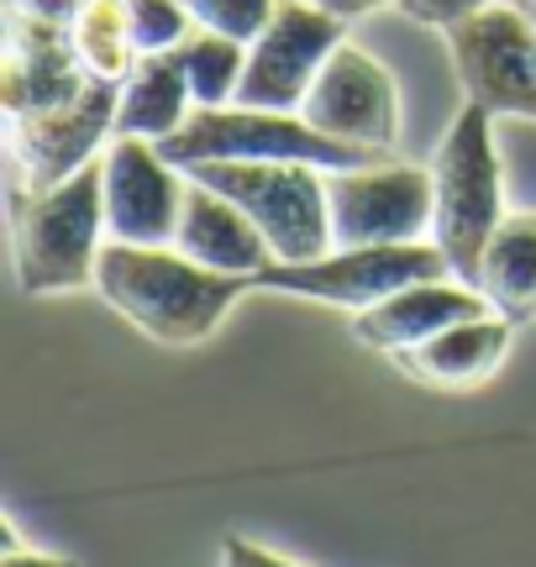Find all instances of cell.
Here are the masks:
<instances>
[{
	"instance_id": "6da1fadb",
	"label": "cell",
	"mask_w": 536,
	"mask_h": 567,
	"mask_svg": "<svg viewBox=\"0 0 536 567\" xmlns=\"http://www.w3.org/2000/svg\"><path fill=\"white\" fill-rule=\"evenodd\" d=\"M252 289H258L252 279L216 274V268L185 258L179 247H137L105 237L101 264H95V295L164 347L206 342L231 316V305Z\"/></svg>"
},
{
	"instance_id": "7a4b0ae2",
	"label": "cell",
	"mask_w": 536,
	"mask_h": 567,
	"mask_svg": "<svg viewBox=\"0 0 536 567\" xmlns=\"http://www.w3.org/2000/svg\"><path fill=\"white\" fill-rule=\"evenodd\" d=\"M11 243H17V284L27 295H69L95 284L105 247V168L84 163L53 189L11 195Z\"/></svg>"
},
{
	"instance_id": "3957f363",
	"label": "cell",
	"mask_w": 536,
	"mask_h": 567,
	"mask_svg": "<svg viewBox=\"0 0 536 567\" xmlns=\"http://www.w3.org/2000/svg\"><path fill=\"white\" fill-rule=\"evenodd\" d=\"M436 184V216H432V243L447 252L453 279L478 284L484 247L499 231L505 210V168H499L495 147V116L484 105H463L447 126V137L436 142L432 158Z\"/></svg>"
},
{
	"instance_id": "277c9868",
	"label": "cell",
	"mask_w": 536,
	"mask_h": 567,
	"mask_svg": "<svg viewBox=\"0 0 536 567\" xmlns=\"http://www.w3.org/2000/svg\"><path fill=\"white\" fill-rule=\"evenodd\" d=\"M174 168H195V163H310V168H363L390 153L379 147H358V142L327 137L300 116V111H258V105H195L174 137L158 142Z\"/></svg>"
},
{
	"instance_id": "5b68a950",
	"label": "cell",
	"mask_w": 536,
	"mask_h": 567,
	"mask_svg": "<svg viewBox=\"0 0 536 567\" xmlns=\"http://www.w3.org/2000/svg\"><path fill=\"white\" fill-rule=\"evenodd\" d=\"M189 179L221 189L252 216L274 247V264H310L327 258L331 247V195L327 168L310 163H195Z\"/></svg>"
},
{
	"instance_id": "8992f818",
	"label": "cell",
	"mask_w": 536,
	"mask_h": 567,
	"mask_svg": "<svg viewBox=\"0 0 536 567\" xmlns=\"http://www.w3.org/2000/svg\"><path fill=\"white\" fill-rule=\"evenodd\" d=\"M447 252L426 243H379V247H331L327 258L310 264H268L258 274V289L268 295H295V300L337 305V310H369V305L400 295L405 284L447 279Z\"/></svg>"
},
{
	"instance_id": "52a82bcc",
	"label": "cell",
	"mask_w": 536,
	"mask_h": 567,
	"mask_svg": "<svg viewBox=\"0 0 536 567\" xmlns=\"http://www.w3.org/2000/svg\"><path fill=\"white\" fill-rule=\"evenodd\" d=\"M457 84L489 116L536 122V21L516 0H495L468 21L447 27Z\"/></svg>"
},
{
	"instance_id": "ba28073f",
	"label": "cell",
	"mask_w": 536,
	"mask_h": 567,
	"mask_svg": "<svg viewBox=\"0 0 536 567\" xmlns=\"http://www.w3.org/2000/svg\"><path fill=\"white\" fill-rule=\"evenodd\" d=\"M331 195V243L379 247V243H426L436 216L432 168L415 163H363L327 174Z\"/></svg>"
},
{
	"instance_id": "9c48e42d",
	"label": "cell",
	"mask_w": 536,
	"mask_h": 567,
	"mask_svg": "<svg viewBox=\"0 0 536 567\" xmlns=\"http://www.w3.org/2000/svg\"><path fill=\"white\" fill-rule=\"evenodd\" d=\"M348 42V21L321 11L316 0H279L264 38L248 48V74L237 90V105L258 111H300L316 74Z\"/></svg>"
},
{
	"instance_id": "30bf717a",
	"label": "cell",
	"mask_w": 536,
	"mask_h": 567,
	"mask_svg": "<svg viewBox=\"0 0 536 567\" xmlns=\"http://www.w3.org/2000/svg\"><path fill=\"white\" fill-rule=\"evenodd\" d=\"M116 95L122 84L90 80L63 105H42L11 122V158H17L21 189H53L84 163L101 158V147L116 137Z\"/></svg>"
},
{
	"instance_id": "8fae6325",
	"label": "cell",
	"mask_w": 536,
	"mask_h": 567,
	"mask_svg": "<svg viewBox=\"0 0 536 567\" xmlns=\"http://www.w3.org/2000/svg\"><path fill=\"white\" fill-rule=\"evenodd\" d=\"M105 168V237L137 247H174L185 216L189 174L158 153L147 137H111L101 153Z\"/></svg>"
},
{
	"instance_id": "7c38bea8",
	"label": "cell",
	"mask_w": 536,
	"mask_h": 567,
	"mask_svg": "<svg viewBox=\"0 0 536 567\" xmlns=\"http://www.w3.org/2000/svg\"><path fill=\"white\" fill-rule=\"evenodd\" d=\"M300 116L327 137L394 153V142H400V84L373 53H363L358 42H342L327 59V69L316 74Z\"/></svg>"
},
{
	"instance_id": "4fadbf2b",
	"label": "cell",
	"mask_w": 536,
	"mask_h": 567,
	"mask_svg": "<svg viewBox=\"0 0 536 567\" xmlns=\"http://www.w3.org/2000/svg\"><path fill=\"white\" fill-rule=\"evenodd\" d=\"M484 310H489V300L478 295V284H463L447 274V279L405 284L400 295L358 310L352 316V337L363 347H373V352H384V358H400L411 347L432 342L436 331L468 321V316H484Z\"/></svg>"
},
{
	"instance_id": "5bb4252c",
	"label": "cell",
	"mask_w": 536,
	"mask_h": 567,
	"mask_svg": "<svg viewBox=\"0 0 536 567\" xmlns=\"http://www.w3.org/2000/svg\"><path fill=\"white\" fill-rule=\"evenodd\" d=\"M84 84H90V74L80 63V48H74V27L11 21L6 63H0V101H6L11 122L27 111H42V105L74 101Z\"/></svg>"
},
{
	"instance_id": "9a60e30c",
	"label": "cell",
	"mask_w": 536,
	"mask_h": 567,
	"mask_svg": "<svg viewBox=\"0 0 536 567\" xmlns=\"http://www.w3.org/2000/svg\"><path fill=\"white\" fill-rule=\"evenodd\" d=\"M174 247L216 274H243V279H258L274 264V247L264 243V231L252 226L248 210L200 179H189L185 189V216L174 231Z\"/></svg>"
},
{
	"instance_id": "2e32d148",
	"label": "cell",
	"mask_w": 536,
	"mask_h": 567,
	"mask_svg": "<svg viewBox=\"0 0 536 567\" xmlns=\"http://www.w3.org/2000/svg\"><path fill=\"white\" fill-rule=\"evenodd\" d=\"M511 337H516V326L495 316V310H484V316H468V321L436 331L432 342L400 352L394 363L432 389H474L499 373L505 352H511Z\"/></svg>"
},
{
	"instance_id": "e0dca14e",
	"label": "cell",
	"mask_w": 536,
	"mask_h": 567,
	"mask_svg": "<svg viewBox=\"0 0 536 567\" xmlns=\"http://www.w3.org/2000/svg\"><path fill=\"white\" fill-rule=\"evenodd\" d=\"M195 116V90H189L185 59L174 53H143L132 63L116 95V137L164 142Z\"/></svg>"
},
{
	"instance_id": "ac0fdd59",
	"label": "cell",
	"mask_w": 536,
	"mask_h": 567,
	"mask_svg": "<svg viewBox=\"0 0 536 567\" xmlns=\"http://www.w3.org/2000/svg\"><path fill=\"white\" fill-rule=\"evenodd\" d=\"M478 295L511 326L536 321V210H511L484 247Z\"/></svg>"
},
{
	"instance_id": "d6986e66",
	"label": "cell",
	"mask_w": 536,
	"mask_h": 567,
	"mask_svg": "<svg viewBox=\"0 0 536 567\" xmlns=\"http://www.w3.org/2000/svg\"><path fill=\"white\" fill-rule=\"evenodd\" d=\"M74 48L90 80L122 84L132 63L143 59L132 42V21H126V0H84L80 21H74Z\"/></svg>"
},
{
	"instance_id": "ffe728a7",
	"label": "cell",
	"mask_w": 536,
	"mask_h": 567,
	"mask_svg": "<svg viewBox=\"0 0 536 567\" xmlns=\"http://www.w3.org/2000/svg\"><path fill=\"white\" fill-rule=\"evenodd\" d=\"M179 59H185L195 105H237V90H243V74H248V42L195 27L179 42Z\"/></svg>"
},
{
	"instance_id": "44dd1931",
	"label": "cell",
	"mask_w": 536,
	"mask_h": 567,
	"mask_svg": "<svg viewBox=\"0 0 536 567\" xmlns=\"http://www.w3.org/2000/svg\"><path fill=\"white\" fill-rule=\"evenodd\" d=\"M126 21H132L137 53H174L195 32L189 0H126Z\"/></svg>"
},
{
	"instance_id": "7402d4cb",
	"label": "cell",
	"mask_w": 536,
	"mask_h": 567,
	"mask_svg": "<svg viewBox=\"0 0 536 567\" xmlns=\"http://www.w3.org/2000/svg\"><path fill=\"white\" fill-rule=\"evenodd\" d=\"M189 11H195V27H210V32L252 48L264 38V27L274 21L279 0H189Z\"/></svg>"
},
{
	"instance_id": "603a6c76",
	"label": "cell",
	"mask_w": 536,
	"mask_h": 567,
	"mask_svg": "<svg viewBox=\"0 0 536 567\" xmlns=\"http://www.w3.org/2000/svg\"><path fill=\"white\" fill-rule=\"evenodd\" d=\"M400 11L411 21H421V27H436V32H447V27H457V21H468L474 11H484V6H495V0H394Z\"/></svg>"
},
{
	"instance_id": "cb8c5ba5",
	"label": "cell",
	"mask_w": 536,
	"mask_h": 567,
	"mask_svg": "<svg viewBox=\"0 0 536 567\" xmlns=\"http://www.w3.org/2000/svg\"><path fill=\"white\" fill-rule=\"evenodd\" d=\"M84 0H6L11 21H38V27H74Z\"/></svg>"
},
{
	"instance_id": "d4e9b609",
	"label": "cell",
	"mask_w": 536,
	"mask_h": 567,
	"mask_svg": "<svg viewBox=\"0 0 536 567\" xmlns=\"http://www.w3.org/2000/svg\"><path fill=\"white\" fill-rule=\"evenodd\" d=\"M221 567H300V563H289L279 551L258 547L248 536H227V542H221Z\"/></svg>"
},
{
	"instance_id": "484cf974",
	"label": "cell",
	"mask_w": 536,
	"mask_h": 567,
	"mask_svg": "<svg viewBox=\"0 0 536 567\" xmlns=\"http://www.w3.org/2000/svg\"><path fill=\"white\" fill-rule=\"evenodd\" d=\"M0 567H80V563H74V557H59V551H27L17 536L6 530V557H0Z\"/></svg>"
},
{
	"instance_id": "4316f807",
	"label": "cell",
	"mask_w": 536,
	"mask_h": 567,
	"mask_svg": "<svg viewBox=\"0 0 536 567\" xmlns=\"http://www.w3.org/2000/svg\"><path fill=\"white\" fill-rule=\"evenodd\" d=\"M321 11H331V17L342 21H358V17H373L379 6H394V0H316Z\"/></svg>"
},
{
	"instance_id": "83f0119b",
	"label": "cell",
	"mask_w": 536,
	"mask_h": 567,
	"mask_svg": "<svg viewBox=\"0 0 536 567\" xmlns=\"http://www.w3.org/2000/svg\"><path fill=\"white\" fill-rule=\"evenodd\" d=\"M516 6H520V11H526V17L536 21V0H516Z\"/></svg>"
}]
</instances>
